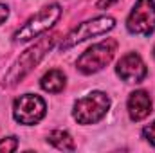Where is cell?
Here are the masks:
<instances>
[{"mask_svg": "<svg viewBox=\"0 0 155 153\" xmlns=\"http://www.w3.org/2000/svg\"><path fill=\"white\" fill-rule=\"evenodd\" d=\"M116 2H119V0H97V7L99 9H107V7L114 5Z\"/></svg>", "mask_w": 155, "mask_h": 153, "instance_id": "9a60e30c", "label": "cell"}, {"mask_svg": "<svg viewBox=\"0 0 155 153\" xmlns=\"http://www.w3.org/2000/svg\"><path fill=\"white\" fill-rule=\"evenodd\" d=\"M117 52V41L114 38H107L96 45H92L90 49H87L76 61L78 70L85 76L96 74L99 70H103L116 56Z\"/></svg>", "mask_w": 155, "mask_h": 153, "instance_id": "277c9868", "label": "cell"}, {"mask_svg": "<svg viewBox=\"0 0 155 153\" xmlns=\"http://www.w3.org/2000/svg\"><path fill=\"white\" fill-rule=\"evenodd\" d=\"M60 16H61V5L60 4L45 5L13 34V41L15 43H25V41H31V40L45 34L51 27H54V24L60 20Z\"/></svg>", "mask_w": 155, "mask_h": 153, "instance_id": "7a4b0ae2", "label": "cell"}, {"mask_svg": "<svg viewBox=\"0 0 155 153\" xmlns=\"http://www.w3.org/2000/svg\"><path fill=\"white\" fill-rule=\"evenodd\" d=\"M56 38H58L56 34H49V36H43V38L40 40L38 43H35L33 47H29V49L11 65L9 72L4 77V86H15V85H18V83L45 58V54L52 49Z\"/></svg>", "mask_w": 155, "mask_h": 153, "instance_id": "6da1fadb", "label": "cell"}, {"mask_svg": "<svg viewBox=\"0 0 155 153\" xmlns=\"http://www.w3.org/2000/svg\"><path fill=\"white\" fill-rule=\"evenodd\" d=\"M126 108H128V115L134 122H139V121L146 119L152 114V97H150V94L146 90L132 92L130 97H128Z\"/></svg>", "mask_w": 155, "mask_h": 153, "instance_id": "9c48e42d", "label": "cell"}, {"mask_svg": "<svg viewBox=\"0 0 155 153\" xmlns=\"http://www.w3.org/2000/svg\"><path fill=\"white\" fill-rule=\"evenodd\" d=\"M7 16H9V7L5 4H0V25L7 20Z\"/></svg>", "mask_w": 155, "mask_h": 153, "instance_id": "5bb4252c", "label": "cell"}, {"mask_svg": "<svg viewBox=\"0 0 155 153\" xmlns=\"http://www.w3.org/2000/svg\"><path fill=\"white\" fill-rule=\"evenodd\" d=\"M143 139H146L152 146H155V121L143 128Z\"/></svg>", "mask_w": 155, "mask_h": 153, "instance_id": "4fadbf2b", "label": "cell"}, {"mask_svg": "<svg viewBox=\"0 0 155 153\" xmlns=\"http://www.w3.org/2000/svg\"><path fill=\"white\" fill-rule=\"evenodd\" d=\"M116 27V20L112 16H96L92 20H87L83 24L76 25L65 38L60 43V50H69L72 49L74 45L85 41L88 38H96V36H101V34H107L110 33L112 29Z\"/></svg>", "mask_w": 155, "mask_h": 153, "instance_id": "5b68a950", "label": "cell"}, {"mask_svg": "<svg viewBox=\"0 0 155 153\" xmlns=\"http://www.w3.org/2000/svg\"><path fill=\"white\" fill-rule=\"evenodd\" d=\"M153 60H155V47H153Z\"/></svg>", "mask_w": 155, "mask_h": 153, "instance_id": "2e32d148", "label": "cell"}, {"mask_svg": "<svg viewBox=\"0 0 155 153\" xmlns=\"http://www.w3.org/2000/svg\"><path fill=\"white\" fill-rule=\"evenodd\" d=\"M116 74L124 83H141L148 76L146 63L137 52H128L124 54L116 65Z\"/></svg>", "mask_w": 155, "mask_h": 153, "instance_id": "ba28073f", "label": "cell"}, {"mask_svg": "<svg viewBox=\"0 0 155 153\" xmlns=\"http://www.w3.org/2000/svg\"><path fill=\"white\" fill-rule=\"evenodd\" d=\"M126 29L137 36H150L155 31V0H137L126 18Z\"/></svg>", "mask_w": 155, "mask_h": 153, "instance_id": "8992f818", "label": "cell"}, {"mask_svg": "<svg viewBox=\"0 0 155 153\" xmlns=\"http://www.w3.org/2000/svg\"><path fill=\"white\" fill-rule=\"evenodd\" d=\"M65 85H67V76L60 69H52L45 72L40 79V86L49 94H60L65 88Z\"/></svg>", "mask_w": 155, "mask_h": 153, "instance_id": "30bf717a", "label": "cell"}, {"mask_svg": "<svg viewBox=\"0 0 155 153\" xmlns=\"http://www.w3.org/2000/svg\"><path fill=\"white\" fill-rule=\"evenodd\" d=\"M45 114H47V105L36 94H24L16 97L13 103V117L16 122L24 126L38 124L45 117Z\"/></svg>", "mask_w": 155, "mask_h": 153, "instance_id": "52a82bcc", "label": "cell"}, {"mask_svg": "<svg viewBox=\"0 0 155 153\" xmlns=\"http://www.w3.org/2000/svg\"><path fill=\"white\" fill-rule=\"evenodd\" d=\"M16 148H18V139L13 135L0 141V151H16Z\"/></svg>", "mask_w": 155, "mask_h": 153, "instance_id": "7c38bea8", "label": "cell"}, {"mask_svg": "<svg viewBox=\"0 0 155 153\" xmlns=\"http://www.w3.org/2000/svg\"><path fill=\"white\" fill-rule=\"evenodd\" d=\"M47 142L52 144V146L58 148V150H63V151H74V150H76L74 139H72L71 133L65 132V130H54V132H51L49 137H47Z\"/></svg>", "mask_w": 155, "mask_h": 153, "instance_id": "8fae6325", "label": "cell"}, {"mask_svg": "<svg viewBox=\"0 0 155 153\" xmlns=\"http://www.w3.org/2000/svg\"><path fill=\"white\" fill-rule=\"evenodd\" d=\"M110 105H112V101L105 92L94 90L74 103L72 117L79 124H96L108 114Z\"/></svg>", "mask_w": 155, "mask_h": 153, "instance_id": "3957f363", "label": "cell"}]
</instances>
